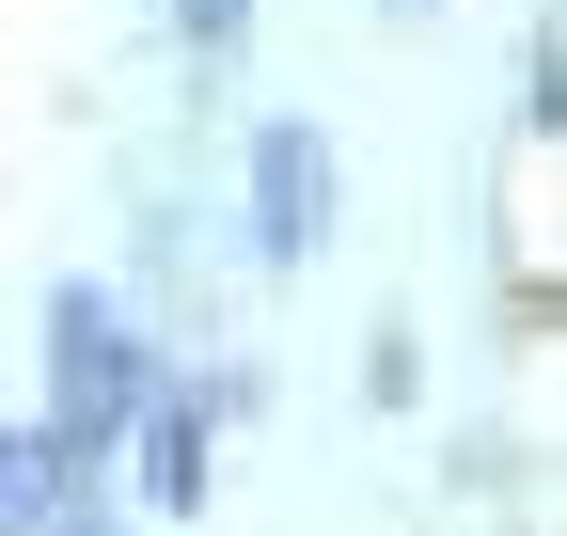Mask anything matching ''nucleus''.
I'll return each instance as SVG.
<instances>
[{"instance_id":"7ed1b4c3","label":"nucleus","mask_w":567,"mask_h":536,"mask_svg":"<svg viewBox=\"0 0 567 536\" xmlns=\"http://www.w3.org/2000/svg\"><path fill=\"white\" fill-rule=\"evenodd\" d=\"M48 505H63L48 442H17V426H0V536H48Z\"/></svg>"},{"instance_id":"f257e3e1","label":"nucleus","mask_w":567,"mask_h":536,"mask_svg":"<svg viewBox=\"0 0 567 536\" xmlns=\"http://www.w3.org/2000/svg\"><path fill=\"white\" fill-rule=\"evenodd\" d=\"M252 189H268V252H316V237H331V158L300 143V126L252 158Z\"/></svg>"},{"instance_id":"f03ea898","label":"nucleus","mask_w":567,"mask_h":536,"mask_svg":"<svg viewBox=\"0 0 567 536\" xmlns=\"http://www.w3.org/2000/svg\"><path fill=\"white\" fill-rule=\"evenodd\" d=\"M111 394H126V348H111V300H63V411H111Z\"/></svg>"},{"instance_id":"20e7f679","label":"nucleus","mask_w":567,"mask_h":536,"mask_svg":"<svg viewBox=\"0 0 567 536\" xmlns=\"http://www.w3.org/2000/svg\"><path fill=\"white\" fill-rule=\"evenodd\" d=\"M174 17H189V32H237V0H174Z\"/></svg>"}]
</instances>
